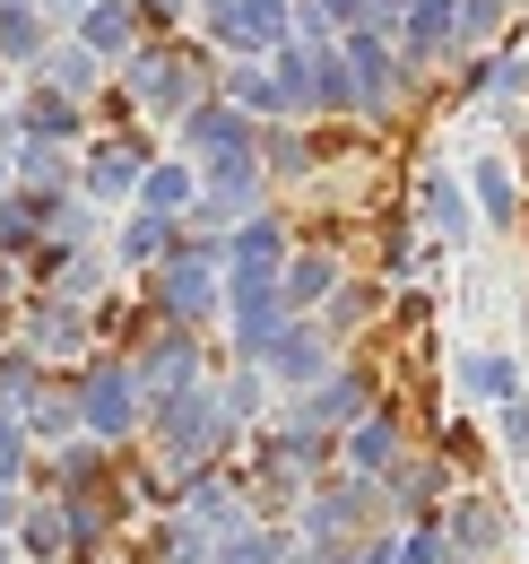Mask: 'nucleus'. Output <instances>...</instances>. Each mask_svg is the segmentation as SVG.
<instances>
[{
	"label": "nucleus",
	"instance_id": "nucleus-1",
	"mask_svg": "<svg viewBox=\"0 0 529 564\" xmlns=\"http://www.w3.org/2000/svg\"><path fill=\"white\" fill-rule=\"evenodd\" d=\"M217 70H226V62H217V53L199 44V35H165V44L148 35L131 62L114 70V87L131 96V113H139V122H165V131H174V122L192 113L199 96H217Z\"/></svg>",
	"mask_w": 529,
	"mask_h": 564
},
{
	"label": "nucleus",
	"instance_id": "nucleus-2",
	"mask_svg": "<svg viewBox=\"0 0 529 564\" xmlns=\"http://www.w3.org/2000/svg\"><path fill=\"white\" fill-rule=\"evenodd\" d=\"M139 452H148L165 478H192V469H208V460H235L244 434H235L226 409H217V382H192V391H174V400H148Z\"/></svg>",
	"mask_w": 529,
	"mask_h": 564
},
{
	"label": "nucleus",
	"instance_id": "nucleus-3",
	"mask_svg": "<svg viewBox=\"0 0 529 564\" xmlns=\"http://www.w3.org/2000/svg\"><path fill=\"white\" fill-rule=\"evenodd\" d=\"M374 530H399L391 503H382V478L331 469V478H313L304 503H295V539H304V556H338V547H356V539H374Z\"/></svg>",
	"mask_w": 529,
	"mask_h": 564
},
{
	"label": "nucleus",
	"instance_id": "nucleus-4",
	"mask_svg": "<svg viewBox=\"0 0 529 564\" xmlns=\"http://www.w3.org/2000/svg\"><path fill=\"white\" fill-rule=\"evenodd\" d=\"M69 400H78V434L105 443V452H139V425H148V400H139L131 365L114 348H87L78 365H62Z\"/></svg>",
	"mask_w": 529,
	"mask_h": 564
},
{
	"label": "nucleus",
	"instance_id": "nucleus-5",
	"mask_svg": "<svg viewBox=\"0 0 529 564\" xmlns=\"http://www.w3.org/2000/svg\"><path fill=\"white\" fill-rule=\"evenodd\" d=\"M148 313L156 322H174V330H208L217 313H226V270H217V252L199 243V235H183V252H165L156 270H148Z\"/></svg>",
	"mask_w": 529,
	"mask_h": 564
},
{
	"label": "nucleus",
	"instance_id": "nucleus-6",
	"mask_svg": "<svg viewBox=\"0 0 529 564\" xmlns=\"http://www.w3.org/2000/svg\"><path fill=\"white\" fill-rule=\"evenodd\" d=\"M174 156H192L199 174H235V165H261V122L235 113L226 96H199L192 113L174 122Z\"/></svg>",
	"mask_w": 529,
	"mask_h": 564
},
{
	"label": "nucleus",
	"instance_id": "nucleus-7",
	"mask_svg": "<svg viewBox=\"0 0 529 564\" xmlns=\"http://www.w3.org/2000/svg\"><path fill=\"white\" fill-rule=\"evenodd\" d=\"M382 400V365L374 356H338L331 373L313 382V391H295V400H278L269 417H287V425H322V434H338V425H356L365 409Z\"/></svg>",
	"mask_w": 529,
	"mask_h": 564
},
{
	"label": "nucleus",
	"instance_id": "nucleus-8",
	"mask_svg": "<svg viewBox=\"0 0 529 564\" xmlns=\"http://www.w3.org/2000/svg\"><path fill=\"white\" fill-rule=\"evenodd\" d=\"M122 365H131L139 400H174V391L208 382V348H199V330H174V322H148L131 348H122Z\"/></svg>",
	"mask_w": 529,
	"mask_h": 564
},
{
	"label": "nucleus",
	"instance_id": "nucleus-9",
	"mask_svg": "<svg viewBox=\"0 0 529 564\" xmlns=\"http://www.w3.org/2000/svg\"><path fill=\"white\" fill-rule=\"evenodd\" d=\"M338 53H347V70H356V113H365V122H391L399 96L417 87L408 62H399V44L382 35V26H347V35H338Z\"/></svg>",
	"mask_w": 529,
	"mask_h": 564
},
{
	"label": "nucleus",
	"instance_id": "nucleus-10",
	"mask_svg": "<svg viewBox=\"0 0 529 564\" xmlns=\"http://www.w3.org/2000/svg\"><path fill=\"white\" fill-rule=\"evenodd\" d=\"M443 521V539H452V556L461 564H504L512 556V503L486 487H452V503L434 512Z\"/></svg>",
	"mask_w": 529,
	"mask_h": 564
},
{
	"label": "nucleus",
	"instance_id": "nucleus-11",
	"mask_svg": "<svg viewBox=\"0 0 529 564\" xmlns=\"http://www.w3.org/2000/svg\"><path fill=\"white\" fill-rule=\"evenodd\" d=\"M331 365H338V348L322 339V322H313V313H287V322L269 330V348H261V373H269V391H278V400L313 391Z\"/></svg>",
	"mask_w": 529,
	"mask_h": 564
},
{
	"label": "nucleus",
	"instance_id": "nucleus-12",
	"mask_svg": "<svg viewBox=\"0 0 529 564\" xmlns=\"http://www.w3.org/2000/svg\"><path fill=\"white\" fill-rule=\"evenodd\" d=\"M174 512H183L192 530H208V539H235V530L252 521L244 469H235V460H208V469H192V478H174Z\"/></svg>",
	"mask_w": 529,
	"mask_h": 564
},
{
	"label": "nucleus",
	"instance_id": "nucleus-13",
	"mask_svg": "<svg viewBox=\"0 0 529 564\" xmlns=\"http://www.w3.org/2000/svg\"><path fill=\"white\" fill-rule=\"evenodd\" d=\"M148 131H105V140H87L78 156V192L96 200V209H114V200H139V174H148Z\"/></svg>",
	"mask_w": 529,
	"mask_h": 564
},
{
	"label": "nucleus",
	"instance_id": "nucleus-14",
	"mask_svg": "<svg viewBox=\"0 0 529 564\" xmlns=\"http://www.w3.org/2000/svg\"><path fill=\"white\" fill-rule=\"evenodd\" d=\"M452 469H443V452L434 443H408L391 469H382V503H391V521H434L443 503H452Z\"/></svg>",
	"mask_w": 529,
	"mask_h": 564
},
{
	"label": "nucleus",
	"instance_id": "nucleus-15",
	"mask_svg": "<svg viewBox=\"0 0 529 564\" xmlns=\"http://www.w3.org/2000/svg\"><path fill=\"white\" fill-rule=\"evenodd\" d=\"M408 443H417V434H408V409L382 391V400H374L356 425H338V469H356V478H382V469H391Z\"/></svg>",
	"mask_w": 529,
	"mask_h": 564
},
{
	"label": "nucleus",
	"instance_id": "nucleus-16",
	"mask_svg": "<svg viewBox=\"0 0 529 564\" xmlns=\"http://www.w3.org/2000/svg\"><path fill=\"white\" fill-rule=\"evenodd\" d=\"M18 339L44 356V365H78V356H87V304H62V295H18Z\"/></svg>",
	"mask_w": 529,
	"mask_h": 564
},
{
	"label": "nucleus",
	"instance_id": "nucleus-17",
	"mask_svg": "<svg viewBox=\"0 0 529 564\" xmlns=\"http://www.w3.org/2000/svg\"><path fill=\"white\" fill-rule=\"evenodd\" d=\"M9 122H18V140H53V148H78V140H87V105L62 96V87H35V78L9 96Z\"/></svg>",
	"mask_w": 529,
	"mask_h": 564
},
{
	"label": "nucleus",
	"instance_id": "nucleus-18",
	"mask_svg": "<svg viewBox=\"0 0 529 564\" xmlns=\"http://www.w3.org/2000/svg\"><path fill=\"white\" fill-rule=\"evenodd\" d=\"M199 243L217 252V270H269V279H278V270H287V252H295V235H287L269 209L244 217V226H226V235H199Z\"/></svg>",
	"mask_w": 529,
	"mask_h": 564
},
{
	"label": "nucleus",
	"instance_id": "nucleus-19",
	"mask_svg": "<svg viewBox=\"0 0 529 564\" xmlns=\"http://www.w3.org/2000/svg\"><path fill=\"white\" fill-rule=\"evenodd\" d=\"M468 209H477V226H495V235H521V209H529V192H521V174H512V156H468Z\"/></svg>",
	"mask_w": 529,
	"mask_h": 564
},
{
	"label": "nucleus",
	"instance_id": "nucleus-20",
	"mask_svg": "<svg viewBox=\"0 0 529 564\" xmlns=\"http://www.w3.org/2000/svg\"><path fill=\"white\" fill-rule=\"evenodd\" d=\"M417 217L434 226V243H443V252L477 235V209H468V183L452 174V165H417Z\"/></svg>",
	"mask_w": 529,
	"mask_h": 564
},
{
	"label": "nucleus",
	"instance_id": "nucleus-21",
	"mask_svg": "<svg viewBox=\"0 0 529 564\" xmlns=\"http://www.w3.org/2000/svg\"><path fill=\"white\" fill-rule=\"evenodd\" d=\"M452 382H461V400H477V409L529 400V365H521L512 348H468L461 365H452Z\"/></svg>",
	"mask_w": 529,
	"mask_h": 564
},
{
	"label": "nucleus",
	"instance_id": "nucleus-22",
	"mask_svg": "<svg viewBox=\"0 0 529 564\" xmlns=\"http://www.w3.org/2000/svg\"><path fill=\"white\" fill-rule=\"evenodd\" d=\"M69 35H78V44H87L105 70H122L139 44H148V35H139V18H131V0H87V9L69 18Z\"/></svg>",
	"mask_w": 529,
	"mask_h": 564
},
{
	"label": "nucleus",
	"instance_id": "nucleus-23",
	"mask_svg": "<svg viewBox=\"0 0 529 564\" xmlns=\"http://www.w3.org/2000/svg\"><path fill=\"white\" fill-rule=\"evenodd\" d=\"M338 279H347V261H338L331 243H295L287 270H278V295H287V313H322Z\"/></svg>",
	"mask_w": 529,
	"mask_h": 564
},
{
	"label": "nucleus",
	"instance_id": "nucleus-24",
	"mask_svg": "<svg viewBox=\"0 0 529 564\" xmlns=\"http://www.w3.org/2000/svg\"><path fill=\"white\" fill-rule=\"evenodd\" d=\"M9 547H18V564H69V512H62V495H26Z\"/></svg>",
	"mask_w": 529,
	"mask_h": 564
},
{
	"label": "nucleus",
	"instance_id": "nucleus-25",
	"mask_svg": "<svg viewBox=\"0 0 529 564\" xmlns=\"http://www.w3.org/2000/svg\"><path fill=\"white\" fill-rule=\"evenodd\" d=\"M382 304H391V286H374V279H338V286H331V304H322L313 322H322V339L347 356V339H356V330H374V322H382Z\"/></svg>",
	"mask_w": 529,
	"mask_h": 564
},
{
	"label": "nucleus",
	"instance_id": "nucleus-26",
	"mask_svg": "<svg viewBox=\"0 0 529 564\" xmlns=\"http://www.w3.org/2000/svg\"><path fill=\"white\" fill-rule=\"evenodd\" d=\"M53 18H44V0H0V70H35L44 53H53Z\"/></svg>",
	"mask_w": 529,
	"mask_h": 564
},
{
	"label": "nucleus",
	"instance_id": "nucleus-27",
	"mask_svg": "<svg viewBox=\"0 0 529 564\" xmlns=\"http://www.w3.org/2000/svg\"><path fill=\"white\" fill-rule=\"evenodd\" d=\"M183 235H192L183 217H148V209H131V217H122V226H114V261L148 279V270H156L165 252H183Z\"/></svg>",
	"mask_w": 529,
	"mask_h": 564
},
{
	"label": "nucleus",
	"instance_id": "nucleus-28",
	"mask_svg": "<svg viewBox=\"0 0 529 564\" xmlns=\"http://www.w3.org/2000/svg\"><path fill=\"white\" fill-rule=\"evenodd\" d=\"M53 373H62V365H44L26 339H0V417H26V409L53 391Z\"/></svg>",
	"mask_w": 529,
	"mask_h": 564
},
{
	"label": "nucleus",
	"instance_id": "nucleus-29",
	"mask_svg": "<svg viewBox=\"0 0 529 564\" xmlns=\"http://www.w3.org/2000/svg\"><path fill=\"white\" fill-rule=\"evenodd\" d=\"M208 564H304V539H295V521H244L235 539H217Z\"/></svg>",
	"mask_w": 529,
	"mask_h": 564
},
{
	"label": "nucleus",
	"instance_id": "nucleus-30",
	"mask_svg": "<svg viewBox=\"0 0 529 564\" xmlns=\"http://www.w3.org/2000/svg\"><path fill=\"white\" fill-rule=\"evenodd\" d=\"M35 87H62V96H78V105H87V96H96V87H105V62H96V53H87V44H78V35H53V53H44V62H35Z\"/></svg>",
	"mask_w": 529,
	"mask_h": 564
},
{
	"label": "nucleus",
	"instance_id": "nucleus-31",
	"mask_svg": "<svg viewBox=\"0 0 529 564\" xmlns=\"http://www.w3.org/2000/svg\"><path fill=\"white\" fill-rule=\"evenodd\" d=\"M199 200V165L192 156H148V174H139V209L148 217H192Z\"/></svg>",
	"mask_w": 529,
	"mask_h": 564
},
{
	"label": "nucleus",
	"instance_id": "nucleus-32",
	"mask_svg": "<svg viewBox=\"0 0 529 564\" xmlns=\"http://www.w3.org/2000/svg\"><path fill=\"white\" fill-rule=\"evenodd\" d=\"M521 87H529V53H521V35H504L486 62H468V96H477V105H495V113H504V105H521Z\"/></svg>",
	"mask_w": 529,
	"mask_h": 564
},
{
	"label": "nucleus",
	"instance_id": "nucleus-33",
	"mask_svg": "<svg viewBox=\"0 0 529 564\" xmlns=\"http://www.w3.org/2000/svg\"><path fill=\"white\" fill-rule=\"evenodd\" d=\"M208 382H217V409H226V425H235V434L269 425L278 391H269V373H261V365H226V373H208Z\"/></svg>",
	"mask_w": 529,
	"mask_h": 564
},
{
	"label": "nucleus",
	"instance_id": "nucleus-34",
	"mask_svg": "<svg viewBox=\"0 0 529 564\" xmlns=\"http://www.w3.org/2000/svg\"><path fill=\"white\" fill-rule=\"evenodd\" d=\"M9 183L18 192H78V165L53 140H9Z\"/></svg>",
	"mask_w": 529,
	"mask_h": 564
},
{
	"label": "nucleus",
	"instance_id": "nucleus-35",
	"mask_svg": "<svg viewBox=\"0 0 529 564\" xmlns=\"http://www.w3.org/2000/svg\"><path fill=\"white\" fill-rule=\"evenodd\" d=\"M217 96L235 105V113H252V122H287V96H278V78L261 62H226L217 70Z\"/></svg>",
	"mask_w": 529,
	"mask_h": 564
},
{
	"label": "nucleus",
	"instance_id": "nucleus-36",
	"mask_svg": "<svg viewBox=\"0 0 529 564\" xmlns=\"http://www.w3.org/2000/svg\"><path fill=\"white\" fill-rule=\"evenodd\" d=\"M208 556H217V539L192 530L183 512H156V521H148V539H139V564H208Z\"/></svg>",
	"mask_w": 529,
	"mask_h": 564
},
{
	"label": "nucleus",
	"instance_id": "nucleus-37",
	"mask_svg": "<svg viewBox=\"0 0 529 564\" xmlns=\"http://www.w3.org/2000/svg\"><path fill=\"white\" fill-rule=\"evenodd\" d=\"M26 443H35V460H44V452H62V443H78V400H69V382L62 373H53V391H44V400H35V409H26Z\"/></svg>",
	"mask_w": 529,
	"mask_h": 564
},
{
	"label": "nucleus",
	"instance_id": "nucleus-38",
	"mask_svg": "<svg viewBox=\"0 0 529 564\" xmlns=\"http://www.w3.org/2000/svg\"><path fill=\"white\" fill-rule=\"evenodd\" d=\"M261 70L278 78V96H287V122H313V44H295V35H287Z\"/></svg>",
	"mask_w": 529,
	"mask_h": 564
},
{
	"label": "nucleus",
	"instance_id": "nucleus-39",
	"mask_svg": "<svg viewBox=\"0 0 529 564\" xmlns=\"http://www.w3.org/2000/svg\"><path fill=\"white\" fill-rule=\"evenodd\" d=\"M261 174H269V183H304V174H313L304 122H261Z\"/></svg>",
	"mask_w": 529,
	"mask_h": 564
},
{
	"label": "nucleus",
	"instance_id": "nucleus-40",
	"mask_svg": "<svg viewBox=\"0 0 529 564\" xmlns=\"http://www.w3.org/2000/svg\"><path fill=\"white\" fill-rule=\"evenodd\" d=\"M504 35H512V0H461V26H452L461 62H468V53H495Z\"/></svg>",
	"mask_w": 529,
	"mask_h": 564
},
{
	"label": "nucleus",
	"instance_id": "nucleus-41",
	"mask_svg": "<svg viewBox=\"0 0 529 564\" xmlns=\"http://www.w3.org/2000/svg\"><path fill=\"white\" fill-rule=\"evenodd\" d=\"M434 452H443V469H452V478H477V469H486V452H495V443H486V425H468V417H443L434 425Z\"/></svg>",
	"mask_w": 529,
	"mask_h": 564
},
{
	"label": "nucleus",
	"instance_id": "nucleus-42",
	"mask_svg": "<svg viewBox=\"0 0 529 564\" xmlns=\"http://www.w3.org/2000/svg\"><path fill=\"white\" fill-rule=\"evenodd\" d=\"M287 9H295V0H235V18H244V44H252V62H269V53L287 44Z\"/></svg>",
	"mask_w": 529,
	"mask_h": 564
},
{
	"label": "nucleus",
	"instance_id": "nucleus-43",
	"mask_svg": "<svg viewBox=\"0 0 529 564\" xmlns=\"http://www.w3.org/2000/svg\"><path fill=\"white\" fill-rule=\"evenodd\" d=\"M0 487H9V495L35 487V443H26V425H18V417H0Z\"/></svg>",
	"mask_w": 529,
	"mask_h": 564
},
{
	"label": "nucleus",
	"instance_id": "nucleus-44",
	"mask_svg": "<svg viewBox=\"0 0 529 564\" xmlns=\"http://www.w3.org/2000/svg\"><path fill=\"white\" fill-rule=\"evenodd\" d=\"M486 443H495L504 460H529V400H504V409H495V434H486Z\"/></svg>",
	"mask_w": 529,
	"mask_h": 564
},
{
	"label": "nucleus",
	"instance_id": "nucleus-45",
	"mask_svg": "<svg viewBox=\"0 0 529 564\" xmlns=\"http://www.w3.org/2000/svg\"><path fill=\"white\" fill-rule=\"evenodd\" d=\"M313 564H399V530H374V539H356L338 556H313Z\"/></svg>",
	"mask_w": 529,
	"mask_h": 564
},
{
	"label": "nucleus",
	"instance_id": "nucleus-46",
	"mask_svg": "<svg viewBox=\"0 0 529 564\" xmlns=\"http://www.w3.org/2000/svg\"><path fill=\"white\" fill-rule=\"evenodd\" d=\"M417 243H425V235H408V217H391V226H382V270H391V279H408Z\"/></svg>",
	"mask_w": 529,
	"mask_h": 564
},
{
	"label": "nucleus",
	"instance_id": "nucleus-47",
	"mask_svg": "<svg viewBox=\"0 0 529 564\" xmlns=\"http://www.w3.org/2000/svg\"><path fill=\"white\" fill-rule=\"evenodd\" d=\"M391 313H399V330H425L434 322V295L425 286H391Z\"/></svg>",
	"mask_w": 529,
	"mask_h": 564
},
{
	"label": "nucleus",
	"instance_id": "nucleus-48",
	"mask_svg": "<svg viewBox=\"0 0 529 564\" xmlns=\"http://www.w3.org/2000/svg\"><path fill=\"white\" fill-rule=\"evenodd\" d=\"M9 295H26V279H18V261L0 252V304H9Z\"/></svg>",
	"mask_w": 529,
	"mask_h": 564
},
{
	"label": "nucleus",
	"instance_id": "nucleus-49",
	"mask_svg": "<svg viewBox=\"0 0 529 564\" xmlns=\"http://www.w3.org/2000/svg\"><path fill=\"white\" fill-rule=\"evenodd\" d=\"M18 503H26V495H9V487H0V539L18 530Z\"/></svg>",
	"mask_w": 529,
	"mask_h": 564
},
{
	"label": "nucleus",
	"instance_id": "nucleus-50",
	"mask_svg": "<svg viewBox=\"0 0 529 564\" xmlns=\"http://www.w3.org/2000/svg\"><path fill=\"white\" fill-rule=\"evenodd\" d=\"M78 9H87V0H44V18H53V26H69Z\"/></svg>",
	"mask_w": 529,
	"mask_h": 564
},
{
	"label": "nucleus",
	"instance_id": "nucleus-51",
	"mask_svg": "<svg viewBox=\"0 0 529 564\" xmlns=\"http://www.w3.org/2000/svg\"><path fill=\"white\" fill-rule=\"evenodd\" d=\"M9 87H18V70H0V105H9Z\"/></svg>",
	"mask_w": 529,
	"mask_h": 564
},
{
	"label": "nucleus",
	"instance_id": "nucleus-52",
	"mask_svg": "<svg viewBox=\"0 0 529 564\" xmlns=\"http://www.w3.org/2000/svg\"><path fill=\"white\" fill-rule=\"evenodd\" d=\"M0 192H9V148H0Z\"/></svg>",
	"mask_w": 529,
	"mask_h": 564
},
{
	"label": "nucleus",
	"instance_id": "nucleus-53",
	"mask_svg": "<svg viewBox=\"0 0 529 564\" xmlns=\"http://www.w3.org/2000/svg\"><path fill=\"white\" fill-rule=\"evenodd\" d=\"M374 9H382V18H399V0H374Z\"/></svg>",
	"mask_w": 529,
	"mask_h": 564
},
{
	"label": "nucleus",
	"instance_id": "nucleus-54",
	"mask_svg": "<svg viewBox=\"0 0 529 564\" xmlns=\"http://www.w3.org/2000/svg\"><path fill=\"white\" fill-rule=\"evenodd\" d=\"M521 243H529V209H521Z\"/></svg>",
	"mask_w": 529,
	"mask_h": 564
}]
</instances>
